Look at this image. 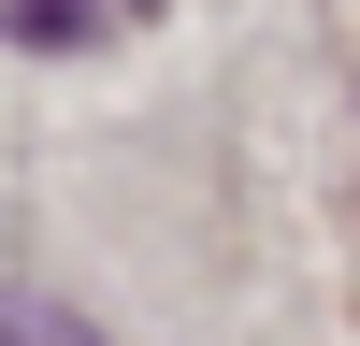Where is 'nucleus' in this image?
<instances>
[{
  "label": "nucleus",
  "mask_w": 360,
  "mask_h": 346,
  "mask_svg": "<svg viewBox=\"0 0 360 346\" xmlns=\"http://www.w3.org/2000/svg\"><path fill=\"white\" fill-rule=\"evenodd\" d=\"M115 15H144V0H15V15H0V29H15L29 58H72V44H101Z\"/></svg>",
  "instance_id": "f257e3e1"
},
{
  "label": "nucleus",
  "mask_w": 360,
  "mask_h": 346,
  "mask_svg": "<svg viewBox=\"0 0 360 346\" xmlns=\"http://www.w3.org/2000/svg\"><path fill=\"white\" fill-rule=\"evenodd\" d=\"M0 346H101L72 303H29V288H0Z\"/></svg>",
  "instance_id": "f03ea898"
}]
</instances>
